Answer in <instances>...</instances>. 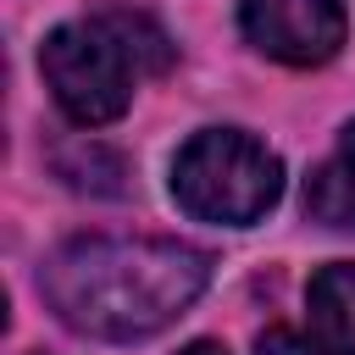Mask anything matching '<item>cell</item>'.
Here are the masks:
<instances>
[{
	"label": "cell",
	"instance_id": "6da1fadb",
	"mask_svg": "<svg viewBox=\"0 0 355 355\" xmlns=\"http://www.w3.org/2000/svg\"><path fill=\"white\" fill-rule=\"evenodd\" d=\"M211 283V255L178 239H78L39 272L55 316L89 338H150Z\"/></svg>",
	"mask_w": 355,
	"mask_h": 355
},
{
	"label": "cell",
	"instance_id": "7a4b0ae2",
	"mask_svg": "<svg viewBox=\"0 0 355 355\" xmlns=\"http://www.w3.org/2000/svg\"><path fill=\"white\" fill-rule=\"evenodd\" d=\"M39 67L50 78V94L61 100V111L83 128H100L128 111L139 67H166V39L144 17L111 11L94 22L55 28L39 50Z\"/></svg>",
	"mask_w": 355,
	"mask_h": 355
},
{
	"label": "cell",
	"instance_id": "3957f363",
	"mask_svg": "<svg viewBox=\"0 0 355 355\" xmlns=\"http://www.w3.org/2000/svg\"><path fill=\"white\" fill-rule=\"evenodd\" d=\"M172 194L189 216L200 222H255L277 205L283 194V161L250 139V133H233V128H205L194 133L183 150H178V166H172Z\"/></svg>",
	"mask_w": 355,
	"mask_h": 355
},
{
	"label": "cell",
	"instance_id": "277c9868",
	"mask_svg": "<svg viewBox=\"0 0 355 355\" xmlns=\"http://www.w3.org/2000/svg\"><path fill=\"white\" fill-rule=\"evenodd\" d=\"M244 39L288 67H322L344 44V6L338 0H244L239 11Z\"/></svg>",
	"mask_w": 355,
	"mask_h": 355
},
{
	"label": "cell",
	"instance_id": "5b68a950",
	"mask_svg": "<svg viewBox=\"0 0 355 355\" xmlns=\"http://www.w3.org/2000/svg\"><path fill=\"white\" fill-rule=\"evenodd\" d=\"M305 211H311L322 227H349V233H355V122L344 128L338 150L311 172V183H305Z\"/></svg>",
	"mask_w": 355,
	"mask_h": 355
},
{
	"label": "cell",
	"instance_id": "8992f818",
	"mask_svg": "<svg viewBox=\"0 0 355 355\" xmlns=\"http://www.w3.org/2000/svg\"><path fill=\"white\" fill-rule=\"evenodd\" d=\"M311 322L327 349L355 355V261H333L311 277Z\"/></svg>",
	"mask_w": 355,
	"mask_h": 355
},
{
	"label": "cell",
	"instance_id": "52a82bcc",
	"mask_svg": "<svg viewBox=\"0 0 355 355\" xmlns=\"http://www.w3.org/2000/svg\"><path fill=\"white\" fill-rule=\"evenodd\" d=\"M255 355H322V349H316L311 338H300L294 327H272V333H261Z\"/></svg>",
	"mask_w": 355,
	"mask_h": 355
},
{
	"label": "cell",
	"instance_id": "ba28073f",
	"mask_svg": "<svg viewBox=\"0 0 355 355\" xmlns=\"http://www.w3.org/2000/svg\"><path fill=\"white\" fill-rule=\"evenodd\" d=\"M183 355H227V349H222V344H205V338H200V344H189Z\"/></svg>",
	"mask_w": 355,
	"mask_h": 355
}]
</instances>
